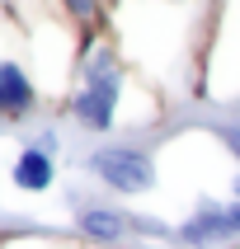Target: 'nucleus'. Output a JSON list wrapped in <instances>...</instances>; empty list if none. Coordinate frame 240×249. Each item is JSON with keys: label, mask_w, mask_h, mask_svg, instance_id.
I'll list each match as a JSON object with an SVG mask.
<instances>
[{"label": "nucleus", "mask_w": 240, "mask_h": 249, "mask_svg": "<svg viewBox=\"0 0 240 249\" xmlns=\"http://www.w3.org/2000/svg\"><path fill=\"white\" fill-rule=\"evenodd\" d=\"M90 169H94V174L109 183V188H118V193H141V188H151V179H155L151 155L132 151V146L94 151V155H90Z\"/></svg>", "instance_id": "f257e3e1"}, {"label": "nucleus", "mask_w": 240, "mask_h": 249, "mask_svg": "<svg viewBox=\"0 0 240 249\" xmlns=\"http://www.w3.org/2000/svg\"><path fill=\"white\" fill-rule=\"evenodd\" d=\"M113 104H118V75L113 71H94L90 85L75 94V118L90 132H109L113 127Z\"/></svg>", "instance_id": "f03ea898"}, {"label": "nucleus", "mask_w": 240, "mask_h": 249, "mask_svg": "<svg viewBox=\"0 0 240 249\" xmlns=\"http://www.w3.org/2000/svg\"><path fill=\"white\" fill-rule=\"evenodd\" d=\"M226 235H236V226H231L226 207H217V202H207V207H203L193 221L179 231L184 245H217V240H226Z\"/></svg>", "instance_id": "7ed1b4c3"}, {"label": "nucleus", "mask_w": 240, "mask_h": 249, "mask_svg": "<svg viewBox=\"0 0 240 249\" xmlns=\"http://www.w3.org/2000/svg\"><path fill=\"white\" fill-rule=\"evenodd\" d=\"M33 108V80L24 66L0 61V113H24Z\"/></svg>", "instance_id": "20e7f679"}, {"label": "nucleus", "mask_w": 240, "mask_h": 249, "mask_svg": "<svg viewBox=\"0 0 240 249\" xmlns=\"http://www.w3.org/2000/svg\"><path fill=\"white\" fill-rule=\"evenodd\" d=\"M14 183L28 188V193H42V188H52V160L42 151H24L14 160Z\"/></svg>", "instance_id": "39448f33"}, {"label": "nucleus", "mask_w": 240, "mask_h": 249, "mask_svg": "<svg viewBox=\"0 0 240 249\" xmlns=\"http://www.w3.org/2000/svg\"><path fill=\"white\" fill-rule=\"evenodd\" d=\"M80 231H85L90 240H104V245H113V240H123L127 216H118V212H104V207H90V212H80Z\"/></svg>", "instance_id": "423d86ee"}, {"label": "nucleus", "mask_w": 240, "mask_h": 249, "mask_svg": "<svg viewBox=\"0 0 240 249\" xmlns=\"http://www.w3.org/2000/svg\"><path fill=\"white\" fill-rule=\"evenodd\" d=\"M222 141H226V146H231V151L240 155V123H226V127H222Z\"/></svg>", "instance_id": "0eeeda50"}, {"label": "nucleus", "mask_w": 240, "mask_h": 249, "mask_svg": "<svg viewBox=\"0 0 240 249\" xmlns=\"http://www.w3.org/2000/svg\"><path fill=\"white\" fill-rule=\"evenodd\" d=\"M71 10H75V14H90V10H94V0H71Z\"/></svg>", "instance_id": "6e6552de"}, {"label": "nucleus", "mask_w": 240, "mask_h": 249, "mask_svg": "<svg viewBox=\"0 0 240 249\" xmlns=\"http://www.w3.org/2000/svg\"><path fill=\"white\" fill-rule=\"evenodd\" d=\"M236 197H240V179H236Z\"/></svg>", "instance_id": "1a4fd4ad"}]
</instances>
